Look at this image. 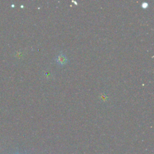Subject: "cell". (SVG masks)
Instances as JSON below:
<instances>
[{
	"mask_svg": "<svg viewBox=\"0 0 154 154\" xmlns=\"http://www.w3.org/2000/svg\"><path fill=\"white\" fill-rule=\"evenodd\" d=\"M55 62L60 66H64L68 62V58L65 54L63 52L58 53L55 58Z\"/></svg>",
	"mask_w": 154,
	"mask_h": 154,
	"instance_id": "obj_1",
	"label": "cell"
},
{
	"mask_svg": "<svg viewBox=\"0 0 154 154\" xmlns=\"http://www.w3.org/2000/svg\"><path fill=\"white\" fill-rule=\"evenodd\" d=\"M142 7H143V8H147V7H148V4H147V2H143V3L142 4Z\"/></svg>",
	"mask_w": 154,
	"mask_h": 154,
	"instance_id": "obj_2",
	"label": "cell"
},
{
	"mask_svg": "<svg viewBox=\"0 0 154 154\" xmlns=\"http://www.w3.org/2000/svg\"><path fill=\"white\" fill-rule=\"evenodd\" d=\"M17 154H18V153H17Z\"/></svg>",
	"mask_w": 154,
	"mask_h": 154,
	"instance_id": "obj_3",
	"label": "cell"
}]
</instances>
